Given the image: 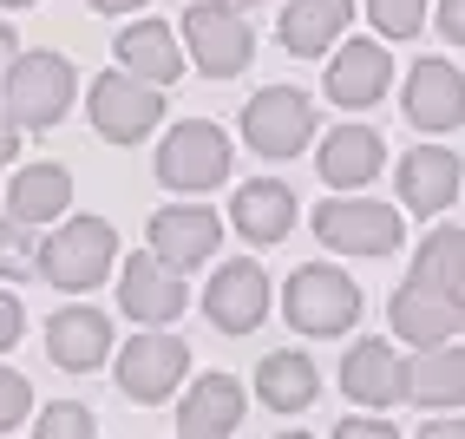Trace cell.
Here are the masks:
<instances>
[{
	"label": "cell",
	"mask_w": 465,
	"mask_h": 439,
	"mask_svg": "<svg viewBox=\"0 0 465 439\" xmlns=\"http://www.w3.org/2000/svg\"><path fill=\"white\" fill-rule=\"evenodd\" d=\"M118 263V230L105 216H73L66 230H53L40 243V275L53 289H92V282H105V269Z\"/></svg>",
	"instance_id": "3957f363"
},
{
	"label": "cell",
	"mask_w": 465,
	"mask_h": 439,
	"mask_svg": "<svg viewBox=\"0 0 465 439\" xmlns=\"http://www.w3.org/2000/svg\"><path fill=\"white\" fill-rule=\"evenodd\" d=\"M20 328H26V308H20L7 289H0V354H7L14 341H20Z\"/></svg>",
	"instance_id": "1f68e13d"
},
{
	"label": "cell",
	"mask_w": 465,
	"mask_h": 439,
	"mask_svg": "<svg viewBox=\"0 0 465 439\" xmlns=\"http://www.w3.org/2000/svg\"><path fill=\"white\" fill-rule=\"evenodd\" d=\"M26 414H34V387H26V374L0 367V433H14Z\"/></svg>",
	"instance_id": "4dcf8cb0"
},
{
	"label": "cell",
	"mask_w": 465,
	"mask_h": 439,
	"mask_svg": "<svg viewBox=\"0 0 465 439\" xmlns=\"http://www.w3.org/2000/svg\"><path fill=\"white\" fill-rule=\"evenodd\" d=\"M14 151H20V125L0 112V165H14Z\"/></svg>",
	"instance_id": "d590c367"
},
{
	"label": "cell",
	"mask_w": 465,
	"mask_h": 439,
	"mask_svg": "<svg viewBox=\"0 0 465 439\" xmlns=\"http://www.w3.org/2000/svg\"><path fill=\"white\" fill-rule=\"evenodd\" d=\"M387 322L400 341L413 348H446L452 334H465V295H440V289H420V282H400L393 302H387Z\"/></svg>",
	"instance_id": "8fae6325"
},
{
	"label": "cell",
	"mask_w": 465,
	"mask_h": 439,
	"mask_svg": "<svg viewBox=\"0 0 465 439\" xmlns=\"http://www.w3.org/2000/svg\"><path fill=\"white\" fill-rule=\"evenodd\" d=\"M242 406H250V394H242L236 374H203L177 400V439H230L242 426Z\"/></svg>",
	"instance_id": "5bb4252c"
},
{
	"label": "cell",
	"mask_w": 465,
	"mask_h": 439,
	"mask_svg": "<svg viewBox=\"0 0 465 439\" xmlns=\"http://www.w3.org/2000/svg\"><path fill=\"white\" fill-rule=\"evenodd\" d=\"M328 439H400V433H393L387 420H341Z\"/></svg>",
	"instance_id": "d6a6232c"
},
{
	"label": "cell",
	"mask_w": 465,
	"mask_h": 439,
	"mask_svg": "<svg viewBox=\"0 0 465 439\" xmlns=\"http://www.w3.org/2000/svg\"><path fill=\"white\" fill-rule=\"evenodd\" d=\"M223 177H230V138L216 125L191 118L158 145V184H171V191H216Z\"/></svg>",
	"instance_id": "ba28073f"
},
{
	"label": "cell",
	"mask_w": 465,
	"mask_h": 439,
	"mask_svg": "<svg viewBox=\"0 0 465 439\" xmlns=\"http://www.w3.org/2000/svg\"><path fill=\"white\" fill-rule=\"evenodd\" d=\"M459 158H452V151L446 145H413L407 151V158H400V204H407L413 216H440L452 197H459Z\"/></svg>",
	"instance_id": "e0dca14e"
},
{
	"label": "cell",
	"mask_w": 465,
	"mask_h": 439,
	"mask_svg": "<svg viewBox=\"0 0 465 439\" xmlns=\"http://www.w3.org/2000/svg\"><path fill=\"white\" fill-rule=\"evenodd\" d=\"M183 367H191V348H183V334H164V328H144L125 341V354H118V387L125 400L138 406H158L183 387Z\"/></svg>",
	"instance_id": "8992f818"
},
{
	"label": "cell",
	"mask_w": 465,
	"mask_h": 439,
	"mask_svg": "<svg viewBox=\"0 0 465 439\" xmlns=\"http://www.w3.org/2000/svg\"><path fill=\"white\" fill-rule=\"evenodd\" d=\"M242 138L262 158H295V151L315 138V105L295 85H262L250 105H242Z\"/></svg>",
	"instance_id": "52a82bcc"
},
{
	"label": "cell",
	"mask_w": 465,
	"mask_h": 439,
	"mask_svg": "<svg viewBox=\"0 0 465 439\" xmlns=\"http://www.w3.org/2000/svg\"><path fill=\"white\" fill-rule=\"evenodd\" d=\"M341 394L361 406H400L407 400V361L393 354V341H354L341 361Z\"/></svg>",
	"instance_id": "2e32d148"
},
{
	"label": "cell",
	"mask_w": 465,
	"mask_h": 439,
	"mask_svg": "<svg viewBox=\"0 0 465 439\" xmlns=\"http://www.w3.org/2000/svg\"><path fill=\"white\" fill-rule=\"evenodd\" d=\"M203 315H210V328H223V334H256L262 315H269V275L250 256L223 263L210 275V289H203Z\"/></svg>",
	"instance_id": "4fadbf2b"
},
{
	"label": "cell",
	"mask_w": 465,
	"mask_h": 439,
	"mask_svg": "<svg viewBox=\"0 0 465 439\" xmlns=\"http://www.w3.org/2000/svg\"><path fill=\"white\" fill-rule=\"evenodd\" d=\"M118 66H125L132 79H144V85H171L183 73L171 26L164 20H132L125 34H118Z\"/></svg>",
	"instance_id": "cb8c5ba5"
},
{
	"label": "cell",
	"mask_w": 465,
	"mask_h": 439,
	"mask_svg": "<svg viewBox=\"0 0 465 439\" xmlns=\"http://www.w3.org/2000/svg\"><path fill=\"white\" fill-rule=\"evenodd\" d=\"M230 224L250 236L256 249H269V243H282L289 230H295V191L282 177H250L236 191V204H230Z\"/></svg>",
	"instance_id": "d6986e66"
},
{
	"label": "cell",
	"mask_w": 465,
	"mask_h": 439,
	"mask_svg": "<svg viewBox=\"0 0 465 439\" xmlns=\"http://www.w3.org/2000/svg\"><path fill=\"white\" fill-rule=\"evenodd\" d=\"M0 85H7V118L20 125V132H46V125L66 118L79 79H73L66 53H20Z\"/></svg>",
	"instance_id": "7a4b0ae2"
},
{
	"label": "cell",
	"mask_w": 465,
	"mask_h": 439,
	"mask_svg": "<svg viewBox=\"0 0 465 439\" xmlns=\"http://www.w3.org/2000/svg\"><path fill=\"white\" fill-rule=\"evenodd\" d=\"M0 7H34V0H0Z\"/></svg>",
	"instance_id": "f35d334b"
},
{
	"label": "cell",
	"mask_w": 465,
	"mask_h": 439,
	"mask_svg": "<svg viewBox=\"0 0 465 439\" xmlns=\"http://www.w3.org/2000/svg\"><path fill=\"white\" fill-rule=\"evenodd\" d=\"M282 439H308V433H282Z\"/></svg>",
	"instance_id": "ab89813d"
},
{
	"label": "cell",
	"mask_w": 465,
	"mask_h": 439,
	"mask_svg": "<svg viewBox=\"0 0 465 439\" xmlns=\"http://www.w3.org/2000/svg\"><path fill=\"white\" fill-rule=\"evenodd\" d=\"M158 118H164V92L158 85H144L132 73L92 79V125H99L105 145H138Z\"/></svg>",
	"instance_id": "9c48e42d"
},
{
	"label": "cell",
	"mask_w": 465,
	"mask_h": 439,
	"mask_svg": "<svg viewBox=\"0 0 465 439\" xmlns=\"http://www.w3.org/2000/svg\"><path fill=\"white\" fill-rule=\"evenodd\" d=\"M26 275H40V243L26 224L0 216V282H26Z\"/></svg>",
	"instance_id": "83f0119b"
},
{
	"label": "cell",
	"mask_w": 465,
	"mask_h": 439,
	"mask_svg": "<svg viewBox=\"0 0 465 439\" xmlns=\"http://www.w3.org/2000/svg\"><path fill=\"white\" fill-rule=\"evenodd\" d=\"M381 158H387V145H381L374 125H334V132L322 138V177L334 184V191H361V184H374Z\"/></svg>",
	"instance_id": "44dd1931"
},
{
	"label": "cell",
	"mask_w": 465,
	"mask_h": 439,
	"mask_svg": "<svg viewBox=\"0 0 465 439\" xmlns=\"http://www.w3.org/2000/svg\"><path fill=\"white\" fill-rule=\"evenodd\" d=\"M183 46H191L203 79H236L256 53V34L242 20V7H230V0H197L183 14Z\"/></svg>",
	"instance_id": "5b68a950"
},
{
	"label": "cell",
	"mask_w": 465,
	"mask_h": 439,
	"mask_svg": "<svg viewBox=\"0 0 465 439\" xmlns=\"http://www.w3.org/2000/svg\"><path fill=\"white\" fill-rule=\"evenodd\" d=\"M407 118L420 125V132H452V125H465V79H459V66L420 59V66L407 73Z\"/></svg>",
	"instance_id": "ac0fdd59"
},
{
	"label": "cell",
	"mask_w": 465,
	"mask_h": 439,
	"mask_svg": "<svg viewBox=\"0 0 465 439\" xmlns=\"http://www.w3.org/2000/svg\"><path fill=\"white\" fill-rule=\"evenodd\" d=\"M440 34L452 46H465V0H440Z\"/></svg>",
	"instance_id": "836d02e7"
},
{
	"label": "cell",
	"mask_w": 465,
	"mask_h": 439,
	"mask_svg": "<svg viewBox=\"0 0 465 439\" xmlns=\"http://www.w3.org/2000/svg\"><path fill=\"white\" fill-rule=\"evenodd\" d=\"M7 66H14V26L0 20V79H7Z\"/></svg>",
	"instance_id": "8d00e7d4"
},
{
	"label": "cell",
	"mask_w": 465,
	"mask_h": 439,
	"mask_svg": "<svg viewBox=\"0 0 465 439\" xmlns=\"http://www.w3.org/2000/svg\"><path fill=\"white\" fill-rule=\"evenodd\" d=\"M367 20H374L387 40H413L426 26V0H367Z\"/></svg>",
	"instance_id": "f1b7e54d"
},
{
	"label": "cell",
	"mask_w": 465,
	"mask_h": 439,
	"mask_svg": "<svg viewBox=\"0 0 465 439\" xmlns=\"http://www.w3.org/2000/svg\"><path fill=\"white\" fill-rule=\"evenodd\" d=\"M413 282L440 295H465V230H426L420 256H413Z\"/></svg>",
	"instance_id": "4316f807"
},
{
	"label": "cell",
	"mask_w": 465,
	"mask_h": 439,
	"mask_svg": "<svg viewBox=\"0 0 465 439\" xmlns=\"http://www.w3.org/2000/svg\"><path fill=\"white\" fill-rule=\"evenodd\" d=\"M413 439H465V420H426Z\"/></svg>",
	"instance_id": "e575fe53"
},
{
	"label": "cell",
	"mask_w": 465,
	"mask_h": 439,
	"mask_svg": "<svg viewBox=\"0 0 465 439\" xmlns=\"http://www.w3.org/2000/svg\"><path fill=\"white\" fill-rule=\"evenodd\" d=\"M315 236L341 256H393L407 224H400L393 204H374V197H328L315 204Z\"/></svg>",
	"instance_id": "277c9868"
},
{
	"label": "cell",
	"mask_w": 465,
	"mask_h": 439,
	"mask_svg": "<svg viewBox=\"0 0 465 439\" xmlns=\"http://www.w3.org/2000/svg\"><path fill=\"white\" fill-rule=\"evenodd\" d=\"M34 439H92V406H79V400H53V406H40Z\"/></svg>",
	"instance_id": "f546056e"
},
{
	"label": "cell",
	"mask_w": 465,
	"mask_h": 439,
	"mask_svg": "<svg viewBox=\"0 0 465 439\" xmlns=\"http://www.w3.org/2000/svg\"><path fill=\"white\" fill-rule=\"evenodd\" d=\"M348 20H354V0H289L282 46L295 59H315V53H328L341 34H348Z\"/></svg>",
	"instance_id": "603a6c76"
},
{
	"label": "cell",
	"mask_w": 465,
	"mask_h": 439,
	"mask_svg": "<svg viewBox=\"0 0 465 439\" xmlns=\"http://www.w3.org/2000/svg\"><path fill=\"white\" fill-rule=\"evenodd\" d=\"M183 302H191V289H183V275L171 263H158L151 249L125 256V275H118V308H125L138 328H171L183 315Z\"/></svg>",
	"instance_id": "30bf717a"
},
{
	"label": "cell",
	"mask_w": 465,
	"mask_h": 439,
	"mask_svg": "<svg viewBox=\"0 0 465 439\" xmlns=\"http://www.w3.org/2000/svg\"><path fill=\"white\" fill-rule=\"evenodd\" d=\"M216 243H223V216L203 210V204H164L158 216H151V256L171 263L177 275L210 263Z\"/></svg>",
	"instance_id": "7c38bea8"
},
{
	"label": "cell",
	"mask_w": 465,
	"mask_h": 439,
	"mask_svg": "<svg viewBox=\"0 0 465 439\" xmlns=\"http://www.w3.org/2000/svg\"><path fill=\"white\" fill-rule=\"evenodd\" d=\"M407 400L446 414V406H465V348L446 341V348H426L413 367H407Z\"/></svg>",
	"instance_id": "484cf974"
},
{
	"label": "cell",
	"mask_w": 465,
	"mask_h": 439,
	"mask_svg": "<svg viewBox=\"0 0 465 439\" xmlns=\"http://www.w3.org/2000/svg\"><path fill=\"white\" fill-rule=\"evenodd\" d=\"M92 7H99V14H138L144 0H92Z\"/></svg>",
	"instance_id": "74e56055"
},
{
	"label": "cell",
	"mask_w": 465,
	"mask_h": 439,
	"mask_svg": "<svg viewBox=\"0 0 465 439\" xmlns=\"http://www.w3.org/2000/svg\"><path fill=\"white\" fill-rule=\"evenodd\" d=\"M387 85H393V59H387L381 40H348V46L328 59V99L348 105V112L387 99Z\"/></svg>",
	"instance_id": "9a60e30c"
},
{
	"label": "cell",
	"mask_w": 465,
	"mask_h": 439,
	"mask_svg": "<svg viewBox=\"0 0 465 439\" xmlns=\"http://www.w3.org/2000/svg\"><path fill=\"white\" fill-rule=\"evenodd\" d=\"M66 204H73L66 165H26L7 184V216L14 224H53V216H66Z\"/></svg>",
	"instance_id": "d4e9b609"
},
{
	"label": "cell",
	"mask_w": 465,
	"mask_h": 439,
	"mask_svg": "<svg viewBox=\"0 0 465 439\" xmlns=\"http://www.w3.org/2000/svg\"><path fill=\"white\" fill-rule=\"evenodd\" d=\"M315 394H322V374H315V361H308L302 348L262 354V367H256V400L269 406V414H302Z\"/></svg>",
	"instance_id": "7402d4cb"
},
{
	"label": "cell",
	"mask_w": 465,
	"mask_h": 439,
	"mask_svg": "<svg viewBox=\"0 0 465 439\" xmlns=\"http://www.w3.org/2000/svg\"><path fill=\"white\" fill-rule=\"evenodd\" d=\"M46 354L66 374H92L112 354V322L99 315V308H59V315L46 322Z\"/></svg>",
	"instance_id": "ffe728a7"
},
{
	"label": "cell",
	"mask_w": 465,
	"mask_h": 439,
	"mask_svg": "<svg viewBox=\"0 0 465 439\" xmlns=\"http://www.w3.org/2000/svg\"><path fill=\"white\" fill-rule=\"evenodd\" d=\"M282 315L295 334H348L361 322V282L354 275H341L328 263H308L289 275V289H282Z\"/></svg>",
	"instance_id": "6da1fadb"
}]
</instances>
